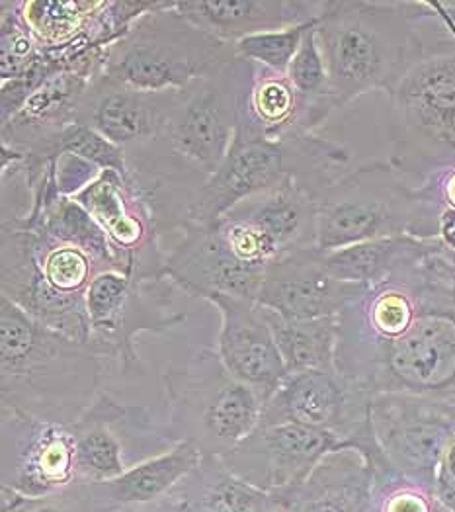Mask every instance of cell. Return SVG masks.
Returning <instances> with one entry per match:
<instances>
[{
	"mask_svg": "<svg viewBox=\"0 0 455 512\" xmlns=\"http://www.w3.org/2000/svg\"><path fill=\"white\" fill-rule=\"evenodd\" d=\"M125 167L129 180L155 215L161 235L184 231L192 223L209 174L180 155L165 135L127 147Z\"/></svg>",
	"mask_w": 455,
	"mask_h": 512,
	"instance_id": "ffe728a7",
	"label": "cell"
},
{
	"mask_svg": "<svg viewBox=\"0 0 455 512\" xmlns=\"http://www.w3.org/2000/svg\"><path fill=\"white\" fill-rule=\"evenodd\" d=\"M411 235L438 237V217L389 161L344 172L317 198V249Z\"/></svg>",
	"mask_w": 455,
	"mask_h": 512,
	"instance_id": "8992f818",
	"label": "cell"
},
{
	"mask_svg": "<svg viewBox=\"0 0 455 512\" xmlns=\"http://www.w3.org/2000/svg\"><path fill=\"white\" fill-rule=\"evenodd\" d=\"M262 307V305H260ZM288 374L336 372L338 317L286 319L262 307Z\"/></svg>",
	"mask_w": 455,
	"mask_h": 512,
	"instance_id": "4dcf8cb0",
	"label": "cell"
},
{
	"mask_svg": "<svg viewBox=\"0 0 455 512\" xmlns=\"http://www.w3.org/2000/svg\"><path fill=\"white\" fill-rule=\"evenodd\" d=\"M42 49L22 22L16 0L0 2V83L22 79L40 59Z\"/></svg>",
	"mask_w": 455,
	"mask_h": 512,
	"instance_id": "d6a6232c",
	"label": "cell"
},
{
	"mask_svg": "<svg viewBox=\"0 0 455 512\" xmlns=\"http://www.w3.org/2000/svg\"><path fill=\"white\" fill-rule=\"evenodd\" d=\"M350 163V151L313 131H295L278 141H235L200 194L192 223L211 225L245 198L295 180L317 198L342 176Z\"/></svg>",
	"mask_w": 455,
	"mask_h": 512,
	"instance_id": "5b68a950",
	"label": "cell"
},
{
	"mask_svg": "<svg viewBox=\"0 0 455 512\" xmlns=\"http://www.w3.org/2000/svg\"><path fill=\"white\" fill-rule=\"evenodd\" d=\"M225 215L249 227L272 260L317 247V196L295 180L249 196Z\"/></svg>",
	"mask_w": 455,
	"mask_h": 512,
	"instance_id": "d4e9b609",
	"label": "cell"
},
{
	"mask_svg": "<svg viewBox=\"0 0 455 512\" xmlns=\"http://www.w3.org/2000/svg\"><path fill=\"white\" fill-rule=\"evenodd\" d=\"M73 200L104 231L118 270L139 280H168L163 235L127 172L104 169Z\"/></svg>",
	"mask_w": 455,
	"mask_h": 512,
	"instance_id": "4fadbf2b",
	"label": "cell"
},
{
	"mask_svg": "<svg viewBox=\"0 0 455 512\" xmlns=\"http://www.w3.org/2000/svg\"><path fill=\"white\" fill-rule=\"evenodd\" d=\"M422 24L416 0H327L315 30L334 112L372 90L391 96L428 45Z\"/></svg>",
	"mask_w": 455,
	"mask_h": 512,
	"instance_id": "277c9868",
	"label": "cell"
},
{
	"mask_svg": "<svg viewBox=\"0 0 455 512\" xmlns=\"http://www.w3.org/2000/svg\"><path fill=\"white\" fill-rule=\"evenodd\" d=\"M166 512H182L180 511V507H178V505H176V503H172V507H170V509H168V511Z\"/></svg>",
	"mask_w": 455,
	"mask_h": 512,
	"instance_id": "ab89813d",
	"label": "cell"
},
{
	"mask_svg": "<svg viewBox=\"0 0 455 512\" xmlns=\"http://www.w3.org/2000/svg\"><path fill=\"white\" fill-rule=\"evenodd\" d=\"M204 454L192 442H178L163 454L135 464L124 475L86 483L94 512H166L178 485L196 470Z\"/></svg>",
	"mask_w": 455,
	"mask_h": 512,
	"instance_id": "cb8c5ba5",
	"label": "cell"
},
{
	"mask_svg": "<svg viewBox=\"0 0 455 512\" xmlns=\"http://www.w3.org/2000/svg\"><path fill=\"white\" fill-rule=\"evenodd\" d=\"M168 442H192L204 458H223L260 423L264 397L239 382L215 348L163 374Z\"/></svg>",
	"mask_w": 455,
	"mask_h": 512,
	"instance_id": "52a82bcc",
	"label": "cell"
},
{
	"mask_svg": "<svg viewBox=\"0 0 455 512\" xmlns=\"http://www.w3.org/2000/svg\"><path fill=\"white\" fill-rule=\"evenodd\" d=\"M75 438L79 481L98 483L133 468V454H163L172 444L163 425L143 405H124L110 393H100L79 421L69 425ZM143 460V458H141Z\"/></svg>",
	"mask_w": 455,
	"mask_h": 512,
	"instance_id": "5bb4252c",
	"label": "cell"
},
{
	"mask_svg": "<svg viewBox=\"0 0 455 512\" xmlns=\"http://www.w3.org/2000/svg\"><path fill=\"white\" fill-rule=\"evenodd\" d=\"M237 133L235 61L213 77L182 88L165 137L186 159L211 176L225 161Z\"/></svg>",
	"mask_w": 455,
	"mask_h": 512,
	"instance_id": "e0dca14e",
	"label": "cell"
},
{
	"mask_svg": "<svg viewBox=\"0 0 455 512\" xmlns=\"http://www.w3.org/2000/svg\"><path fill=\"white\" fill-rule=\"evenodd\" d=\"M0 489L38 499L79 481L71 428L0 409Z\"/></svg>",
	"mask_w": 455,
	"mask_h": 512,
	"instance_id": "9a60e30c",
	"label": "cell"
},
{
	"mask_svg": "<svg viewBox=\"0 0 455 512\" xmlns=\"http://www.w3.org/2000/svg\"><path fill=\"white\" fill-rule=\"evenodd\" d=\"M434 495L448 512H455V434L446 444L434 481Z\"/></svg>",
	"mask_w": 455,
	"mask_h": 512,
	"instance_id": "74e56055",
	"label": "cell"
},
{
	"mask_svg": "<svg viewBox=\"0 0 455 512\" xmlns=\"http://www.w3.org/2000/svg\"><path fill=\"white\" fill-rule=\"evenodd\" d=\"M53 163H55L57 188L67 198H73L77 192H81L84 186L90 184L102 171L100 167L92 165L90 161L81 159L77 155H71V153L61 155Z\"/></svg>",
	"mask_w": 455,
	"mask_h": 512,
	"instance_id": "8d00e7d4",
	"label": "cell"
},
{
	"mask_svg": "<svg viewBox=\"0 0 455 512\" xmlns=\"http://www.w3.org/2000/svg\"><path fill=\"white\" fill-rule=\"evenodd\" d=\"M106 360L0 296V409L69 427L100 397Z\"/></svg>",
	"mask_w": 455,
	"mask_h": 512,
	"instance_id": "3957f363",
	"label": "cell"
},
{
	"mask_svg": "<svg viewBox=\"0 0 455 512\" xmlns=\"http://www.w3.org/2000/svg\"><path fill=\"white\" fill-rule=\"evenodd\" d=\"M172 499L182 512H280L272 493L237 477L221 458H204Z\"/></svg>",
	"mask_w": 455,
	"mask_h": 512,
	"instance_id": "f1b7e54d",
	"label": "cell"
},
{
	"mask_svg": "<svg viewBox=\"0 0 455 512\" xmlns=\"http://www.w3.org/2000/svg\"><path fill=\"white\" fill-rule=\"evenodd\" d=\"M30 188V212L0 219V296L88 344L86 292L98 274L118 270V262L98 223L59 192L53 161Z\"/></svg>",
	"mask_w": 455,
	"mask_h": 512,
	"instance_id": "7a4b0ae2",
	"label": "cell"
},
{
	"mask_svg": "<svg viewBox=\"0 0 455 512\" xmlns=\"http://www.w3.org/2000/svg\"><path fill=\"white\" fill-rule=\"evenodd\" d=\"M366 288L334 278L323 251L313 247L278 256L266 266L258 303L286 319H325L338 317Z\"/></svg>",
	"mask_w": 455,
	"mask_h": 512,
	"instance_id": "7402d4cb",
	"label": "cell"
},
{
	"mask_svg": "<svg viewBox=\"0 0 455 512\" xmlns=\"http://www.w3.org/2000/svg\"><path fill=\"white\" fill-rule=\"evenodd\" d=\"M317 22L305 24V26H295V28H288V30L250 36V38L235 43V53L241 59H249V61L260 63L268 69H274L278 73L288 75L291 61H293L299 45L303 42V36Z\"/></svg>",
	"mask_w": 455,
	"mask_h": 512,
	"instance_id": "836d02e7",
	"label": "cell"
},
{
	"mask_svg": "<svg viewBox=\"0 0 455 512\" xmlns=\"http://www.w3.org/2000/svg\"><path fill=\"white\" fill-rule=\"evenodd\" d=\"M235 59V43L221 42L192 24L176 10V0H163L108 47L102 73L139 90H182Z\"/></svg>",
	"mask_w": 455,
	"mask_h": 512,
	"instance_id": "ba28073f",
	"label": "cell"
},
{
	"mask_svg": "<svg viewBox=\"0 0 455 512\" xmlns=\"http://www.w3.org/2000/svg\"><path fill=\"white\" fill-rule=\"evenodd\" d=\"M237 133L247 139L278 141L307 128L305 108L286 73L249 59H235ZM315 133V131H313Z\"/></svg>",
	"mask_w": 455,
	"mask_h": 512,
	"instance_id": "4316f807",
	"label": "cell"
},
{
	"mask_svg": "<svg viewBox=\"0 0 455 512\" xmlns=\"http://www.w3.org/2000/svg\"><path fill=\"white\" fill-rule=\"evenodd\" d=\"M389 100V163L413 186L454 165L455 40L428 43Z\"/></svg>",
	"mask_w": 455,
	"mask_h": 512,
	"instance_id": "9c48e42d",
	"label": "cell"
},
{
	"mask_svg": "<svg viewBox=\"0 0 455 512\" xmlns=\"http://www.w3.org/2000/svg\"><path fill=\"white\" fill-rule=\"evenodd\" d=\"M336 370L372 395L455 403V280L440 247L346 303L338 315Z\"/></svg>",
	"mask_w": 455,
	"mask_h": 512,
	"instance_id": "6da1fadb",
	"label": "cell"
},
{
	"mask_svg": "<svg viewBox=\"0 0 455 512\" xmlns=\"http://www.w3.org/2000/svg\"><path fill=\"white\" fill-rule=\"evenodd\" d=\"M180 96L182 90H139L100 71L84 90L75 124L127 149L163 137Z\"/></svg>",
	"mask_w": 455,
	"mask_h": 512,
	"instance_id": "d6986e66",
	"label": "cell"
},
{
	"mask_svg": "<svg viewBox=\"0 0 455 512\" xmlns=\"http://www.w3.org/2000/svg\"><path fill=\"white\" fill-rule=\"evenodd\" d=\"M373 395L336 372L288 374L266 399L258 425H303L327 430L358 450L373 477L391 470L372 427Z\"/></svg>",
	"mask_w": 455,
	"mask_h": 512,
	"instance_id": "8fae6325",
	"label": "cell"
},
{
	"mask_svg": "<svg viewBox=\"0 0 455 512\" xmlns=\"http://www.w3.org/2000/svg\"><path fill=\"white\" fill-rule=\"evenodd\" d=\"M266 266L237 255L217 227L190 223L176 247L166 251V278L190 298L227 294L258 301Z\"/></svg>",
	"mask_w": 455,
	"mask_h": 512,
	"instance_id": "ac0fdd59",
	"label": "cell"
},
{
	"mask_svg": "<svg viewBox=\"0 0 455 512\" xmlns=\"http://www.w3.org/2000/svg\"><path fill=\"white\" fill-rule=\"evenodd\" d=\"M416 192L438 219L455 215V163L430 172L416 184Z\"/></svg>",
	"mask_w": 455,
	"mask_h": 512,
	"instance_id": "d590c367",
	"label": "cell"
},
{
	"mask_svg": "<svg viewBox=\"0 0 455 512\" xmlns=\"http://www.w3.org/2000/svg\"><path fill=\"white\" fill-rule=\"evenodd\" d=\"M325 8L327 0H176L184 18L227 43L313 24Z\"/></svg>",
	"mask_w": 455,
	"mask_h": 512,
	"instance_id": "484cf974",
	"label": "cell"
},
{
	"mask_svg": "<svg viewBox=\"0 0 455 512\" xmlns=\"http://www.w3.org/2000/svg\"><path fill=\"white\" fill-rule=\"evenodd\" d=\"M440 255H442L444 260H446V266H448V270H450V274L454 276L455 280V255H448V253H444V251H442V247H440Z\"/></svg>",
	"mask_w": 455,
	"mask_h": 512,
	"instance_id": "f35d334b",
	"label": "cell"
},
{
	"mask_svg": "<svg viewBox=\"0 0 455 512\" xmlns=\"http://www.w3.org/2000/svg\"><path fill=\"white\" fill-rule=\"evenodd\" d=\"M170 280H139L120 270H106L86 292L88 344L116 362L124 376H143L145 366L135 348L143 333H168L186 323V313L172 309Z\"/></svg>",
	"mask_w": 455,
	"mask_h": 512,
	"instance_id": "30bf717a",
	"label": "cell"
},
{
	"mask_svg": "<svg viewBox=\"0 0 455 512\" xmlns=\"http://www.w3.org/2000/svg\"><path fill=\"white\" fill-rule=\"evenodd\" d=\"M272 495L280 512H375L372 468L354 448L334 450L303 485Z\"/></svg>",
	"mask_w": 455,
	"mask_h": 512,
	"instance_id": "83f0119b",
	"label": "cell"
},
{
	"mask_svg": "<svg viewBox=\"0 0 455 512\" xmlns=\"http://www.w3.org/2000/svg\"><path fill=\"white\" fill-rule=\"evenodd\" d=\"M438 247V239L403 235L358 243L336 251H323V260L334 278L350 284L373 286L391 276L403 264L436 253Z\"/></svg>",
	"mask_w": 455,
	"mask_h": 512,
	"instance_id": "f546056e",
	"label": "cell"
},
{
	"mask_svg": "<svg viewBox=\"0 0 455 512\" xmlns=\"http://www.w3.org/2000/svg\"><path fill=\"white\" fill-rule=\"evenodd\" d=\"M108 47L110 45L90 49L75 63L43 81L24 104L0 124V145L24 155L75 124L77 106L88 83L104 69Z\"/></svg>",
	"mask_w": 455,
	"mask_h": 512,
	"instance_id": "603a6c76",
	"label": "cell"
},
{
	"mask_svg": "<svg viewBox=\"0 0 455 512\" xmlns=\"http://www.w3.org/2000/svg\"><path fill=\"white\" fill-rule=\"evenodd\" d=\"M202 299L221 315L215 346L221 362L239 382L256 389L266 403L288 370L260 303L227 294H207Z\"/></svg>",
	"mask_w": 455,
	"mask_h": 512,
	"instance_id": "44dd1931",
	"label": "cell"
},
{
	"mask_svg": "<svg viewBox=\"0 0 455 512\" xmlns=\"http://www.w3.org/2000/svg\"><path fill=\"white\" fill-rule=\"evenodd\" d=\"M0 493V512H94L84 481H77L61 493L38 499L20 497L6 489H0Z\"/></svg>",
	"mask_w": 455,
	"mask_h": 512,
	"instance_id": "e575fe53",
	"label": "cell"
},
{
	"mask_svg": "<svg viewBox=\"0 0 455 512\" xmlns=\"http://www.w3.org/2000/svg\"><path fill=\"white\" fill-rule=\"evenodd\" d=\"M315 26L309 28L307 34L303 36V42L299 45L288 69V79L303 102L307 128L311 131L319 128L334 112L331 79L321 45L317 40Z\"/></svg>",
	"mask_w": 455,
	"mask_h": 512,
	"instance_id": "1f68e13d",
	"label": "cell"
},
{
	"mask_svg": "<svg viewBox=\"0 0 455 512\" xmlns=\"http://www.w3.org/2000/svg\"><path fill=\"white\" fill-rule=\"evenodd\" d=\"M372 427L391 470L434 491L442 452L455 434V403L413 393H377Z\"/></svg>",
	"mask_w": 455,
	"mask_h": 512,
	"instance_id": "7c38bea8",
	"label": "cell"
},
{
	"mask_svg": "<svg viewBox=\"0 0 455 512\" xmlns=\"http://www.w3.org/2000/svg\"><path fill=\"white\" fill-rule=\"evenodd\" d=\"M346 448L327 430L303 425H258L221 460L237 477L266 493L303 485L334 450Z\"/></svg>",
	"mask_w": 455,
	"mask_h": 512,
	"instance_id": "2e32d148",
	"label": "cell"
}]
</instances>
